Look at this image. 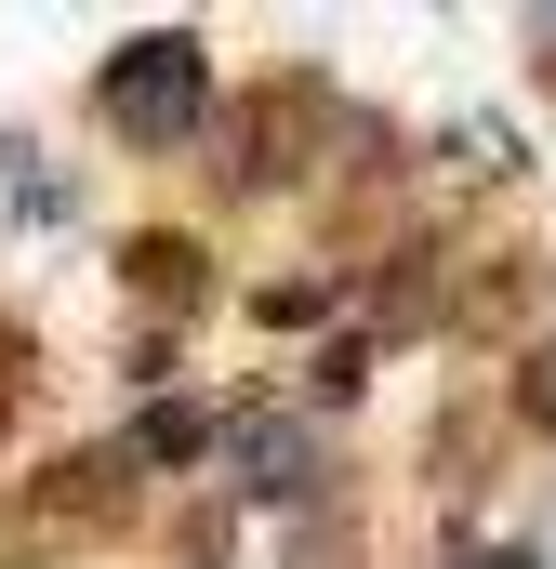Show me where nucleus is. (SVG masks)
I'll return each mask as SVG.
<instances>
[{"mask_svg":"<svg viewBox=\"0 0 556 569\" xmlns=\"http://www.w3.org/2000/svg\"><path fill=\"white\" fill-rule=\"evenodd\" d=\"M186 93H199V53H186V40H146V67L107 80V107L146 120V133H172V120H186Z\"/></svg>","mask_w":556,"mask_h":569,"instance_id":"1","label":"nucleus"}]
</instances>
